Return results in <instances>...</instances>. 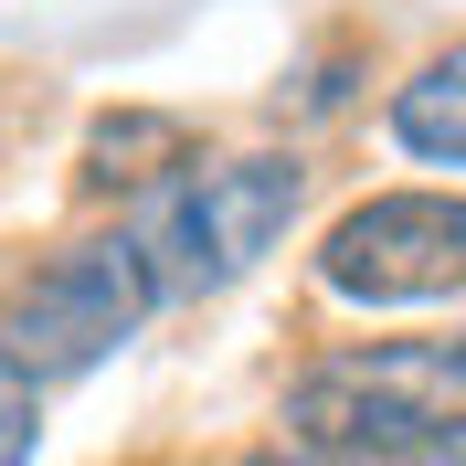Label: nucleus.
Wrapping results in <instances>:
<instances>
[{
  "mask_svg": "<svg viewBox=\"0 0 466 466\" xmlns=\"http://www.w3.org/2000/svg\"><path fill=\"white\" fill-rule=\"evenodd\" d=\"M308 212V159L297 148H223V159H180L159 191H138V244L159 297H212L233 276H255L287 223Z\"/></svg>",
  "mask_w": 466,
  "mask_h": 466,
  "instance_id": "obj_1",
  "label": "nucleus"
},
{
  "mask_svg": "<svg viewBox=\"0 0 466 466\" xmlns=\"http://www.w3.org/2000/svg\"><path fill=\"white\" fill-rule=\"evenodd\" d=\"M392 138H403L413 159H445V170H466V43L424 54L403 86H392Z\"/></svg>",
  "mask_w": 466,
  "mask_h": 466,
  "instance_id": "obj_6",
  "label": "nucleus"
},
{
  "mask_svg": "<svg viewBox=\"0 0 466 466\" xmlns=\"http://www.w3.org/2000/svg\"><path fill=\"white\" fill-rule=\"evenodd\" d=\"M244 466H319V456H287V445H276V456H244Z\"/></svg>",
  "mask_w": 466,
  "mask_h": 466,
  "instance_id": "obj_9",
  "label": "nucleus"
},
{
  "mask_svg": "<svg viewBox=\"0 0 466 466\" xmlns=\"http://www.w3.org/2000/svg\"><path fill=\"white\" fill-rule=\"evenodd\" d=\"M445 424H466V339H360L287 381V456L319 466H392Z\"/></svg>",
  "mask_w": 466,
  "mask_h": 466,
  "instance_id": "obj_2",
  "label": "nucleus"
},
{
  "mask_svg": "<svg viewBox=\"0 0 466 466\" xmlns=\"http://www.w3.org/2000/svg\"><path fill=\"white\" fill-rule=\"evenodd\" d=\"M392 466H466V424H445V435H424L413 456H392Z\"/></svg>",
  "mask_w": 466,
  "mask_h": 466,
  "instance_id": "obj_8",
  "label": "nucleus"
},
{
  "mask_svg": "<svg viewBox=\"0 0 466 466\" xmlns=\"http://www.w3.org/2000/svg\"><path fill=\"white\" fill-rule=\"evenodd\" d=\"M180 159H202V148H191V116H170V106H116V116L86 127V159H75V170H86V191H127V202H138V191H159Z\"/></svg>",
  "mask_w": 466,
  "mask_h": 466,
  "instance_id": "obj_5",
  "label": "nucleus"
},
{
  "mask_svg": "<svg viewBox=\"0 0 466 466\" xmlns=\"http://www.w3.org/2000/svg\"><path fill=\"white\" fill-rule=\"evenodd\" d=\"M319 287L350 308H424L466 287V202L456 191H371L319 233Z\"/></svg>",
  "mask_w": 466,
  "mask_h": 466,
  "instance_id": "obj_4",
  "label": "nucleus"
},
{
  "mask_svg": "<svg viewBox=\"0 0 466 466\" xmlns=\"http://www.w3.org/2000/svg\"><path fill=\"white\" fill-rule=\"evenodd\" d=\"M159 308V287H148V265L127 233H86V244H64V255H43L22 276V287L0 297V360L43 392V381H75L96 371L106 350L138 339V319Z\"/></svg>",
  "mask_w": 466,
  "mask_h": 466,
  "instance_id": "obj_3",
  "label": "nucleus"
},
{
  "mask_svg": "<svg viewBox=\"0 0 466 466\" xmlns=\"http://www.w3.org/2000/svg\"><path fill=\"white\" fill-rule=\"evenodd\" d=\"M32 445H43V392L0 360V466H32Z\"/></svg>",
  "mask_w": 466,
  "mask_h": 466,
  "instance_id": "obj_7",
  "label": "nucleus"
}]
</instances>
